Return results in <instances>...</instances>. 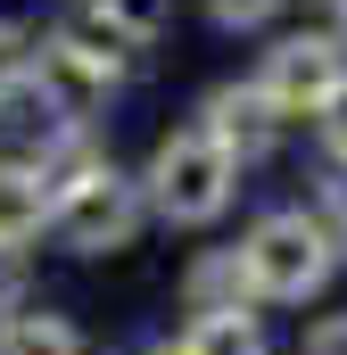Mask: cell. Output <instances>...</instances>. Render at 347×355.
<instances>
[{"instance_id":"cell-1","label":"cell","mask_w":347,"mask_h":355,"mask_svg":"<svg viewBox=\"0 0 347 355\" xmlns=\"http://www.w3.org/2000/svg\"><path fill=\"white\" fill-rule=\"evenodd\" d=\"M133 174H141V198H149V223H166V232H215V223L240 207L248 166L190 116V124L158 132V149H149Z\"/></svg>"},{"instance_id":"cell-2","label":"cell","mask_w":347,"mask_h":355,"mask_svg":"<svg viewBox=\"0 0 347 355\" xmlns=\"http://www.w3.org/2000/svg\"><path fill=\"white\" fill-rule=\"evenodd\" d=\"M232 248H240V265H248L257 306H314V297H331V281L347 272V240L314 215V198L264 207Z\"/></svg>"},{"instance_id":"cell-3","label":"cell","mask_w":347,"mask_h":355,"mask_svg":"<svg viewBox=\"0 0 347 355\" xmlns=\"http://www.w3.org/2000/svg\"><path fill=\"white\" fill-rule=\"evenodd\" d=\"M248 83L273 99V116H281L289 132H314V124L331 116V99L347 91V42L331 25H289V33H273L257 50Z\"/></svg>"},{"instance_id":"cell-4","label":"cell","mask_w":347,"mask_h":355,"mask_svg":"<svg viewBox=\"0 0 347 355\" xmlns=\"http://www.w3.org/2000/svg\"><path fill=\"white\" fill-rule=\"evenodd\" d=\"M141 232H149V198H141V174H124L116 157L50 190V240L67 257H124Z\"/></svg>"},{"instance_id":"cell-5","label":"cell","mask_w":347,"mask_h":355,"mask_svg":"<svg viewBox=\"0 0 347 355\" xmlns=\"http://www.w3.org/2000/svg\"><path fill=\"white\" fill-rule=\"evenodd\" d=\"M190 116H198V124H207V132H215V141H223V149H232L240 166H264V157H273V149L289 141V124L273 116V99H264L248 75H223V83L207 91V99H198Z\"/></svg>"},{"instance_id":"cell-6","label":"cell","mask_w":347,"mask_h":355,"mask_svg":"<svg viewBox=\"0 0 347 355\" xmlns=\"http://www.w3.org/2000/svg\"><path fill=\"white\" fill-rule=\"evenodd\" d=\"M182 314H264L257 289H248L240 248H198L182 265Z\"/></svg>"},{"instance_id":"cell-7","label":"cell","mask_w":347,"mask_h":355,"mask_svg":"<svg viewBox=\"0 0 347 355\" xmlns=\"http://www.w3.org/2000/svg\"><path fill=\"white\" fill-rule=\"evenodd\" d=\"M50 232V174L33 157H0V248H33Z\"/></svg>"},{"instance_id":"cell-8","label":"cell","mask_w":347,"mask_h":355,"mask_svg":"<svg viewBox=\"0 0 347 355\" xmlns=\"http://www.w3.org/2000/svg\"><path fill=\"white\" fill-rule=\"evenodd\" d=\"M0 355H91V339H83V322L58 314V306H17L0 322Z\"/></svg>"},{"instance_id":"cell-9","label":"cell","mask_w":347,"mask_h":355,"mask_svg":"<svg viewBox=\"0 0 347 355\" xmlns=\"http://www.w3.org/2000/svg\"><path fill=\"white\" fill-rule=\"evenodd\" d=\"M182 355H273L264 347V314H182Z\"/></svg>"},{"instance_id":"cell-10","label":"cell","mask_w":347,"mask_h":355,"mask_svg":"<svg viewBox=\"0 0 347 355\" xmlns=\"http://www.w3.org/2000/svg\"><path fill=\"white\" fill-rule=\"evenodd\" d=\"M50 33H58V42H75V50H83L91 67H108L116 83H133V67H141V50H133V42H124V33H116V25H108V17H99L91 0L75 8V17H58Z\"/></svg>"},{"instance_id":"cell-11","label":"cell","mask_w":347,"mask_h":355,"mask_svg":"<svg viewBox=\"0 0 347 355\" xmlns=\"http://www.w3.org/2000/svg\"><path fill=\"white\" fill-rule=\"evenodd\" d=\"M91 8H99V17H108V25L141 50V58H149V50L174 33V0H91Z\"/></svg>"},{"instance_id":"cell-12","label":"cell","mask_w":347,"mask_h":355,"mask_svg":"<svg viewBox=\"0 0 347 355\" xmlns=\"http://www.w3.org/2000/svg\"><path fill=\"white\" fill-rule=\"evenodd\" d=\"M33 58H42V25H25V17H0V91L33 83Z\"/></svg>"},{"instance_id":"cell-13","label":"cell","mask_w":347,"mask_h":355,"mask_svg":"<svg viewBox=\"0 0 347 355\" xmlns=\"http://www.w3.org/2000/svg\"><path fill=\"white\" fill-rule=\"evenodd\" d=\"M198 8H207V25H215V33H273L289 0H198Z\"/></svg>"},{"instance_id":"cell-14","label":"cell","mask_w":347,"mask_h":355,"mask_svg":"<svg viewBox=\"0 0 347 355\" xmlns=\"http://www.w3.org/2000/svg\"><path fill=\"white\" fill-rule=\"evenodd\" d=\"M314 215L347 240V157H323V166H314Z\"/></svg>"},{"instance_id":"cell-15","label":"cell","mask_w":347,"mask_h":355,"mask_svg":"<svg viewBox=\"0 0 347 355\" xmlns=\"http://www.w3.org/2000/svg\"><path fill=\"white\" fill-rule=\"evenodd\" d=\"M298 355H347V306H331V314H314V322L298 331Z\"/></svg>"},{"instance_id":"cell-16","label":"cell","mask_w":347,"mask_h":355,"mask_svg":"<svg viewBox=\"0 0 347 355\" xmlns=\"http://www.w3.org/2000/svg\"><path fill=\"white\" fill-rule=\"evenodd\" d=\"M17 306H33V272H25L17 248H0V322H8Z\"/></svg>"},{"instance_id":"cell-17","label":"cell","mask_w":347,"mask_h":355,"mask_svg":"<svg viewBox=\"0 0 347 355\" xmlns=\"http://www.w3.org/2000/svg\"><path fill=\"white\" fill-rule=\"evenodd\" d=\"M314 149H323V157H347V91L331 99V116L314 124Z\"/></svg>"},{"instance_id":"cell-18","label":"cell","mask_w":347,"mask_h":355,"mask_svg":"<svg viewBox=\"0 0 347 355\" xmlns=\"http://www.w3.org/2000/svg\"><path fill=\"white\" fill-rule=\"evenodd\" d=\"M133 355H182V339H149V347H133Z\"/></svg>"},{"instance_id":"cell-19","label":"cell","mask_w":347,"mask_h":355,"mask_svg":"<svg viewBox=\"0 0 347 355\" xmlns=\"http://www.w3.org/2000/svg\"><path fill=\"white\" fill-rule=\"evenodd\" d=\"M314 8H323V25H331V17H347V0H314Z\"/></svg>"}]
</instances>
